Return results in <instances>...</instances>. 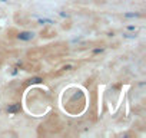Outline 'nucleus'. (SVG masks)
<instances>
[{
    "label": "nucleus",
    "mask_w": 146,
    "mask_h": 138,
    "mask_svg": "<svg viewBox=\"0 0 146 138\" xmlns=\"http://www.w3.org/2000/svg\"><path fill=\"white\" fill-rule=\"evenodd\" d=\"M17 38H19L20 40H32V39L35 38V33H33V32H22V33L17 35Z\"/></svg>",
    "instance_id": "obj_1"
},
{
    "label": "nucleus",
    "mask_w": 146,
    "mask_h": 138,
    "mask_svg": "<svg viewBox=\"0 0 146 138\" xmlns=\"http://www.w3.org/2000/svg\"><path fill=\"white\" fill-rule=\"evenodd\" d=\"M9 114H16V112H19L20 111V104H12V105H9L7 107V109H6Z\"/></svg>",
    "instance_id": "obj_2"
},
{
    "label": "nucleus",
    "mask_w": 146,
    "mask_h": 138,
    "mask_svg": "<svg viewBox=\"0 0 146 138\" xmlns=\"http://www.w3.org/2000/svg\"><path fill=\"white\" fill-rule=\"evenodd\" d=\"M42 81H43L42 78H39V76H36V78H32V79L29 81V84H30V85H35V84H40Z\"/></svg>",
    "instance_id": "obj_3"
},
{
    "label": "nucleus",
    "mask_w": 146,
    "mask_h": 138,
    "mask_svg": "<svg viewBox=\"0 0 146 138\" xmlns=\"http://www.w3.org/2000/svg\"><path fill=\"white\" fill-rule=\"evenodd\" d=\"M137 35L136 33H123V38H129V39H135Z\"/></svg>",
    "instance_id": "obj_4"
},
{
    "label": "nucleus",
    "mask_w": 146,
    "mask_h": 138,
    "mask_svg": "<svg viewBox=\"0 0 146 138\" xmlns=\"http://www.w3.org/2000/svg\"><path fill=\"white\" fill-rule=\"evenodd\" d=\"M125 17H139V13H125Z\"/></svg>",
    "instance_id": "obj_5"
},
{
    "label": "nucleus",
    "mask_w": 146,
    "mask_h": 138,
    "mask_svg": "<svg viewBox=\"0 0 146 138\" xmlns=\"http://www.w3.org/2000/svg\"><path fill=\"white\" fill-rule=\"evenodd\" d=\"M39 23L43 25V23H53V20H49V19H39Z\"/></svg>",
    "instance_id": "obj_6"
},
{
    "label": "nucleus",
    "mask_w": 146,
    "mask_h": 138,
    "mask_svg": "<svg viewBox=\"0 0 146 138\" xmlns=\"http://www.w3.org/2000/svg\"><path fill=\"white\" fill-rule=\"evenodd\" d=\"M63 71H70V69H73V66L72 65H67V66H64V68H62Z\"/></svg>",
    "instance_id": "obj_7"
},
{
    "label": "nucleus",
    "mask_w": 146,
    "mask_h": 138,
    "mask_svg": "<svg viewBox=\"0 0 146 138\" xmlns=\"http://www.w3.org/2000/svg\"><path fill=\"white\" fill-rule=\"evenodd\" d=\"M2 2H7V0H2Z\"/></svg>",
    "instance_id": "obj_8"
}]
</instances>
